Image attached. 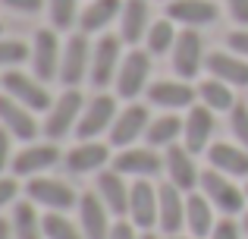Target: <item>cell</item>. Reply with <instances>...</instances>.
<instances>
[{
	"label": "cell",
	"mask_w": 248,
	"mask_h": 239,
	"mask_svg": "<svg viewBox=\"0 0 248 239\" xmlns=\"http://www.w3.org/2000/svg\"><path fill=\"white\" fill-rule=\"evenodd\" d=\"M126 41H123L120 35H107L104 32L101 38L94 41V48H91V73H88V82L94 88H107L116 82V73H120V63L123 57H126Z\"/></svg>",
	"instance_id": "5b68a950"
},
{
	"label": "cell",
	"mask_w": 248,
	"mask_h": 239,
	"mask_svg": "<svg viewBox=\"0 0 248 239\" xmlns=\"http://www.w3.org/2000/svg\"><path fill=\"white\" fill-rule=\"evenodd\" d=\"M107 239H141V230L135 227L129 217H116V221H113V230H110Z\"/></svg>",
	"instance_id": "60d3db41"
},
{
	"label": "cell",
	"mask_w": 248,
	"mask_h": 239,
	"mask_svg": "<svg viewBox=\"0 0 248 239\" xmlns=\"http://www.w3.org/2000/svg\"><path fill=\"white\" fill-rule=\"evenodd\" d=\"M22 192H25L29 202H35L38 208H44V211H73L76 205H79V192H76L66 179H57V176H50V173L31 176Z\"/></svg>",
	"instance_id": "8992f818"
},
{
	"label": "cell",
	"mask_w": 248,
	"mask_h": 239,
	"mask_svg": "<svg viewBox=\"0 0 248 239\" xmlns=\"http://www.w3.org/2000/svg\"><path fill=\"white\" fill-rule=\"evenodd\" d=\"M204 69L207 76H214V79L226 82L232 88H248V60L232 54V50H211L204 60Z\"/></svg>",
	"instance_id": "603a6c76"
},
{
	"label": "cell",
	"mask_w": 248,
	"mask_h": 239,
	"mask_svg": "<svg viewBox=\"0 0 248 239\" xmlns=\"http://www.w3.org/2000/svg\"><path fill=\"white\" fill-rule=\"evenodd\" d=\"M245 104H248V101H245Z\"/></svg>",
	"instance_id": "f907efd6"
},
{
	"label": "cell",
	"mask_w": 248,
	"mask_h": 239,
	"mask_svg": "<svg viewBox=\"0 0 248 239\" xmlns=\"http://www.w3.org/2000/svg\"><path fill=\"white\" fill-rule=\"evenodd\" d=\"M217 208H214L211 202H207V195L201 189L188 192L186 198V233L198 236V239H207L211 236V230L217 227Z\"/></svg>",
	"instance_id": "4316f807"
},
{
	"label": "cell",
	"mask_w": 248,
	"mask_h": 239,
	"mask_svg": "<svg viewBox=\"0 0 248 239\" xmlns=\"http://www.w3.org/2000/svg\"><path fill=\"white\" fill-rule=\"evenodd\" d=\"M91 48L94 44L88 41L85 32H76V35L66 38L63 44V60H60V82L66 88H79L91 73Z\"/></svg>",
	"instance_id": "8fae6325"
},
{
	"label": "cell",
	"mask_w": 248,
	"mask_h": 239,
	"mask_svg": "<svg viewBox=\"0 0 248 239\" xmlns=\"http://www.w3.org/2000/svg\"><path fill=\"white\" fill-rule=\"evenodd\" d=\"M44 239H85L79 221L66 214V211H47L44 214Z\"/></svg>",
	"instance_id": "d6a6232c"
},
{
	"label": "cell",
	"mask_w": 248,
	"mask_h": 239,
	"mask_svg": "<svg viewBox=\"0 0 248 239\" xmlns=\"http://www.w3.org/2000/svg\"><path fill=\"white\" fill-rule=\"evenodd\" d=\"M31 57V48L19 38H3L0 35V69H19V63H25Z\"/></svg>",
	"instance_id": "e575fe53"
},
{
	"label": "cell",
	"mask_w": 248,
	"mask_h": 239,
	"mask_svg": "<svg viewBox=\"0 0 248 239\" xmlns=\"http://www.w3.org/2000/svg\"><path fill=\"white\" fill-rule=\"evenodd\" d=\"M113 170H120L123 176L129 179H154L157 173H164V154L151 145H129V148H120L113 154Z\"/></svg>",
	"instance_id": "9c48e42d"
},
{
	"label": "cell",
	"mask_w": 248,
	"mask_h": 239,
	"mask_svg": "<svg viewBox=\"0 0 248 239\" xmlns=\"http://www.w3.org/2000/svg\"><path fill=\"white\" fill-rule=\"evenodd\" d=\"M230 132L242 148H248V104H236L230 111Z\"/></svg>",
	"instance_id": "d590c367"
},
{
	"label": "cell",
	"mask_w": 248,
	"mask_h": 239,
	"mask_svg": "<svg viewBox=\"0 0 248 239\" xmlns=\"http://www.w3.org/2000/svg\"><path fill=\"white\" fill-rule=\"evenodd\" d=\"M19 192H22L19 176H0V211L13 208V205L19 202Z\"/></svg>",
	"instance_id": "8d00e7d4"
},
{
	"label": "cell",
	"mask_w": 248,
	"mask_h": 239,
	"mask_svg": "<svg viewBox=\"0 0 248 239\" xmlns=\"http://www.w3.org/2000/svg\"><path fill=\"white\" fill-rule=\"evenodd\" d=\"M141 239H167L164 233H154V230H148V233H141Z\"/></svg>",
	"instance_id": "f6af8a7d"
},
{
	"label": "cell",
	"mask_w": 248,
	"mask_h": 239,
	"mask_svg": "<svg viewBox=\"0 0 248 239\" xmlns=\"http://www.w3.org/2000/svg\"><path fill=\"white\" fill-rule=\"evenodd\" d=\"M154 57L145 48H129L126 57L120 63V73H116V98L123 101H135L139 95L148 92L151 85V69H154Z\"/></svg>",
	"instance_id": "7a4b0ae2"
},
{
	"label": "cell",
	"mask_w": 248,
	"mask_h": 239,
	"mask_svg": "<svg viewBox=\"0 0 248 239\" xmlns=\"http://www.w3.org/2000/svg\"><path fill=\"white\" fill-rule=\"evenodd\" d=\"M226 50H232V54H239V57L248 60V25H245V29L236 25V29L226 35Z\"/></svg>",
	"instance_id": "f35d334b"
},
{
	"label": "cell",
	"mask_w": 248,
	"mask_h": 239,
	"mask_svg": "<svg viewBox=\"0 0 248 239\" xmlns=\"http://www.w3.org/2000/svg\"><path fill=\"white\" fill-rule=\"evenodd\" d=\"M0 126L16 142H35L41 132V123L35 120V113L25 104H19L16 98H10L6 92H0Z\"/></svg>",
	"instance_id": "ac0fdd59"
},
{
	"label": "cell",
	"mask_w": 248,
	"mask_h": 239,
	"mask_svg": "<svg viewBox=\"0 0 248 239\" xmlns=\"http://www.w3.org/2000/svg\"><path fill=\"white\" fill-rule=\"evenodd\" d=\"M145 142L157 151H167V148L179 145L182 142V120L179 113H160V117H151V126H148V135Z\"/></svg>",
	"instance_id": "f546056e"
},
{
	"label": "cell",
	"mask_w": 248,
	"mask_h": 239,
	"mask_svg": "<svg viewBox=\"0 0 248 239\" xmlns=\"http://www.w3.org/2000/svg\"><path fill=\"white\" fill-rule=\"evenodd\" d=\"M60 148L57 142H25L16 154H13V176L19 179H31V176H44L54 170V164H60Z\"/></svg>",
	"instance_id": "52a82bcc"
},
{
	"label": "cell",
	"mask_w": 248,
	"mask_h": 239,
	"mask_svg": "<svg viewBox=\"0 0 248 239\" xmlns=\"http://www.w3.org/2000/svg\"><path fill=\"white\" fill-rule=\"evenodd\" d=\"M94 192L101 195V202L110 208L113 217H126L129 214V192H132V183H126V176H123L120 170L107 167V170L97 173Z\"/></svg>",
	"instance_id": "7402d4cb"
},
{
	"label": "cell",
	"mask_w": 248,
	"mask_h": 239,
	"mask_svg": "<svg viewBox=\"0 0 248 239\" xmlns=\"http://www.w3.org/2000/svg\"><path fill=\"white\" fill-rule=\"evenodd\" d=\"M31 73L41 82L60 79V60H63V44L57 38V29H38L31 35Z\"/></svg>",
	"instance_id": "ba28073f"
},
{
	"label": "cell",
	"mask_w": 248,
	"mask_h": 239,
	"mask_svg": "<svg viewBox=\"0 0 248 239\" xmlns=\"http://www.w3.org/2000/svg\"><path fill=\"white\" fill-rule=\"evenodd\" d=\"M164 173H167V183H173L182 192H195L201 186V167L195 164V154L182 142L164 151Z\"/></svg>",
	"instance_id": "2e32d148"
},
{
	"label": "cell",
	"mask_w": 248,
	"mask_h": 239,
	"mask_svg": "<svg viewBox=\"0 0 248 239\" xmlns=\"http://www.w3.org/2000/svg\"><path fill=\"white\" fill-rule=\"evenodd\" d=\"M223 6H226V16L245 29L248 25V0H223Z\"/></svg>",
	"instance_id": "b9f144b4"
},
{
	"label": "cell",
	"mask_w": 248,
	"mask_h": 239,
	"mask_svg": "<svg viewBox=\"0 0 248 239\" xmlns=\"http://www.w3.org/2000/svg\"><path fill=\"white\" fill-rule=\"evenodd\" d=\"M201 192L207 195V202L217 208V214L223 217H236V214H245L248 208V192L245 186H239L232 176H226V173L214 170V167H207V170H201Z\"/></svg>",
	"instance_id": "6da1fadb"
},
{
	"label": "cell",
	"mask_w": 248,
	"mask_h": 239,
	"mask_svg": "<svg viewBox=\"0 0 248 239\" xmlns=\"http://www.w3.org/2000/svg\"><path fill=\"white\" fill-rule=\"evenodd\" d=\"M10 227L16 239H44V214H38V205L22 198L10 211Z\"/></svg>",
	"instance_id": "f1b7e54d"
},
{
	"label": "cell",
	"mask_w": 248,
	"mask_h": 239,
	"mask_svg": "<svg viewBox=\"0 0 248 239\" xmlns=\"http://www.w3.org/2000/svg\"><path fill=\"white\" fill-rule=\"evenodd\" d=\"M182 145L192 154H204L214 145V111L198 101L182 117Z\"/></svg>",
	"instance_id": "e0dca14e"
},
{
	"label": "cell",
	"mask_w": 248,
	"mask_h": 239,
	"mask_svg": "<svg viewBox=\"0 0 248 239\" xmlns=\"http://www.w3.org/2000/svg\"><path fill=\"white\" fill-rule=\"evenodd\" d=\"M198 101L204 107H211L214 113H230L232 107L239 104L236 88L226 85V82H220V79H214V76H207V79L198 85Z\"/></svg>",
	"instance_id": "4dcf8cb0"
},
{
	"label": "cell",
	"mask_w": 248,
	"mask_h": 239,
	"mask_svg": "<svg viewBox=\"0 0 248 239\" xmlns=\"http://www.w3.org/2000/svg\"><path fill=\"white\" fill-rule=\"evenodd\" d=\"M148 126H151V113H148V107L129 101V107H123V111L116 113V120H113V126H110L107 139H110V145L120 151V148L139 145V139H145V135H148Z\"/></svg>",
	"instance_id": "5bb4252c"
},
{
	"label": "cell",
	"mask_w": 248,
	"mask_h": 239,
	"mask_svg": "<svg viewBox=\"0 0 248 239\" xmlns=\"http://www.w3.org/2000/svg\"><path fill=\"white\" fill-rule=\"evenodd\" d=\"M129 221L148 233L157 230V217H160V186H154L151 179H132V192H129Z\"/></svg>",
	"instance_id": "7c38bea8"
},
{
	"label": "cell",
	"mask_w": 248,
	"mask_h": 239,
	"mask_svg": "<svg viewBox=\"0 0 248 239\" xmlns=\"http://www.w3.org/2000/svg\"><path fill=\"white\" fill-rule=\"evenodd\" d=\"M116 113H120V107H116V98H113V95L97 92L94 98L85 101V111H82V117H79L76 135H79V139H97V135L110 132Z\"/></svg>",
	"instance_id": "9a60e30c"
},
{
	"label": "cell",
	"mask_w": 248,
	"mask_h": 239,
	"mask_svg": "<svg viewBox=\"0 0 248 239\" xmlns=\"http://www.w3.org/2000/svg\"><path fill=\"white\" fill-rule=\"evenodd\" d=\"M186 198L188 192L176 189L173 183L160 186V217H157V233L173 236L186 230Z\"/></svg>",
	"instance_id": "d4e9b609"
},
{
	"label": "cell",
	"mask_w": 248,
	"mask_h": 239,
	"mask_svg": "<svg viewBox=\"0 0 248 239\" xmlns=\"http://www.w3.org/2000/svg\"><path fill=\"white\" fill-rule=\"evenodd\" d=\"M0 6H6L13 13H22V16H35V13H41L47 6V0H0Z\"/></svg>",
	"instance_id": "ab89813d"
},
{
	"label": "cell",
	"mask_w": 248,
	"mask_h": 239,
	"mask_svg": "<svg viewBox=\"0 0 248 239\" xmlns=\"http://www.w3.org/2000/svg\"><path fill=\"white\" fill-rule=\"evenodd\" d=\"M0 35H3V22H0Z\"/></svg>",
	"instance_id": "c3c4849f"
},
{
	"label": "cell",
	"mask_w": 248,
	"mask_h": 239,
	"mask_svg": "<svg viewBox=\"0 0 248 239\" xmlns=\"http://www.w3.org/2000/svg\"><path fill=\"white\" fill-rule=\"evenodd\" d=\"M63 160H66V167L73 173H101L107 170V164H113V154H110V145H104V142L97 139H82L79 145H73L66 154H63Z\"/></svg>",
	"instance_id": "d6986e66"
},
{
	"label": "cell",
	"mask_w": 248,
	"mask_h": 239,
	"mask_svg": "<svg viewBox=\"0 0 248 239\" xmlns=\"http://www.w3.org/2000/svg\"><path fill=\"white\" fill-rule=\"evenodd\" d=\"M207 167L232 179H248V148H242L239 142H214L207 148Z\"/></svg>",
	"instance_id": "cb8c5ba5"
},
{
	"label": "cell",
	"mask_w": 248,
	"mask_h": 239,
	"mask_svg": "<svg viewBox=\"0 0 248 239\" xmlns=\"http://www.w3.org/2000/svg\"><path fill=\"white\" fill-rule=\"evenodd\" d=\"M151 3L148 0H126L120 13V38L135 48V44H145V35L151 29Z\"/></svg>",
	"instance_id": "484cf974"
},
{
	"label": "cell",
	"mask_w": 248,
	"mask_h": 239,
	"mask_svg": "<svg viewBox=\"0 0 248 239\" xmlns=\"http://www.w3.org/2000/svg\"><path fill=\"white\" fill-rule=\"evenodd\" d=\"M0 88L10 98H16L19 104H25L31 113H47L50 104H54L47 92V82H41L35 73H25V69H6L0 76Z\"/></svg>",
	"instance_id": "3957f363"
},
{
	"label": "cell",
	"mask_w": 248,
	"mask_h": 239,
	"mask_svg": "<svg viewBox=\"0 0 248 239\" xmlns=\"http://www.w3.org/2000/svg\"><path fill=\"white\" fill-rule=\"evenodd\" d=\"M173 73L179 76V79L192 82L195 76L204 69V35H201L198 29H179V38H176L173 44Z\"/></svg>",
	"instance_id": "30bf717a"
},
{
	"label": "cell",
	"mask_w": 248,
	"mask_h": 239,
	"mask_svg": "<svg viewBox=\"0 0 248 239\" xmlns=\"http://www.w3.org/2000/svg\"><path fill=\"white\" fill-rule=\"evenodd\" d=\"M13 142H16V139L0 126V176H3V170L13 164V154H16V151H13Z\"/></svg>",
	"instance_id": "7bdbcfd3"
},
{
	"label": "cell",
	"mask_w": 248,
	"mask_h": 239,
	"mask_svg": "<svg viewBox=\"0 0 248 239\" xmlns=\"http://www.w3.org/2000/svg\"><path fill=\"white\" fill-rule=\"evenodd\" d=\"M242 230H245V236H248V208H245V214H242Z\"/></svg>",
	"instance_id": "7dc6e473"
},
{
	"label": "cell",
	"mask_w": 248,
	"mask_h": 239,
	"mask_svg": "<svg viewBox=\"0 0 248 239\" xmlns=\"http://www.w3.org/2000/svg\"><path fill=\"white\" fill-rule=\"evenodd\" d=\"M0 239H16L13 227H10V217H0Z\"/></svg>",
	"instance_id": "ee69618b"
},
{
	"label": "cell",
	"mask_w": 248,
	"mask_h": 239,
	"mask_svg": "<svg viewBox=\"0 0 248 239\" xmlns=\"http://www.w3.org/2000/svg\"><path fill=\"white\" fill-rule=\"evenodd\" d=\"M176 38H179V32H176V22H173V19H170V16L154 19L151 29H148V35H145V50L151 57L170 54V50H173V44H176Z\"/></svg>",
	"instance_id": "1f68e13d"
},
{
	"label": "cell",
	"mask_w": 248,
	"mask_h": 239,
	"mask_svg": "<svg viewBox=\"0 0 248 239\" xmlns=\"http://www.w3.org/2000/svg\"><path fill=\"white\" fill-rule=\"evenodd\" d=\"M47 19H50V29L57 32H66L79 22V0H47Z\"/></svg>",
	"instance_id": "836d02e7"
},
{
	"label": "cell",
	"mask_w": 248,
	"mask_h": 239,
	"mask_svg": "<svg viewBox=\"0 0 248 239\" xmlns=\"http://www.w3.org/2000/svg\"><path fill=\"white\" fill-rule=\"evenodd\" d=\"M167 239H198V236H192V233H173V236H167Z\"/></svg>",
	"instance_id": "bcb514c9"
},
{
	"label": "cell",
	"mask_w": 248,
	"mask_h": 239,
	"mask_svg": "<svg viewBox=\"0 0 248 239\" xmlns=\"http://www.w3.org/2000/svg\"><path fill=\"white\" fill-rule=\"evenodd\" d=\"M82 111H85V95L79 88H66V92L50 104V111L44 113V123H41L44 139L57 142V139H66L69 132H76Z\"/></svg>",
	"instance_id": "277c9868"
},
{
	"label": "cell",
	"mask_w": 248,
	"mask_h": 239,
	"mask_svg": "<svg viewBox=\"0 0 248 239\" xmlns=\"http://www.w3.org/2000/svg\"><path fill=\"white\" fill-rule=\"evenodd\" d=\"M242 233L245 230H242V223H236V217H220L207 239H242Z\"/></svg>",
	"instance_id": "74e56055"
},
{
	"label": "cell",
	"mask_w": 248,
	"mask_h": 239,
	"mask_svg": "<svg viewBox=\"0 0 248 239\" xmlns=\"http://www.w3.org/2000/svg\"><path fill=\"white\" fill-rule=\"evenodd\" d=\"M245 192H248V179H245Z\"/></svg>",
	"instance_id": "681fc988"
},
{
	"label": "cell",
	"mask_w": 248,
	"mask_h": 239,
	"mask_svg": "<svg viewBox=\"0 0 248 239\" xmlns=\"http://www.w3.org/2000/svg\"><path fill=\"white\" fill-rule=\"evenodd\" d=\"M123 3L126 0H91L79 13V32H85V35H104L107 25L120 22Z\"/></svg>",
	"instance_id": "83f0119b"
},
{
	"label": "cell",
	"mask_w": 248,
	"mask_h": 239,
	"mask_svg": "<svg viewBox=\"0 0 248 239\" xmlns=\"http://www.w3.org/2000/svg\"><path fill=\"white\" fill-rule=\"evenodd\" d=\"M76 211H79V227H82L85 239H107L110 236V230H113V214H110V208L101 202L97 192L79 195Z\"/></svg>",
	"instance_id": "ffe728a7"
},
{
	"label": "cell",
	"mask_w": 248,
	"mask_h": 239,
	"mask_svg": "<svg viewBox=\"0 0 248 239\" xmlns=\"http://www.w3.org/2000/svg\"><path fill=\"white\" fill-rule=\"evenodd\" d=\"M148 104L160 107V111H188V107L198 104V85L186 79H157L148 85Z\"/></svg>",
	"instance_id": "4fadbf2b"
},
{
	"label": "cell",
	"mask_w": 248,
	"mask_h": 239,
	"mask_svg": "<svg viewBox=\"0 0 248 239\" xmlns=\"http://www.w3.org/2000/svg\"><path fill=\"white\" fill-rule=\"evenodd\" d=\"M167 16L182 29H204L220 19V6L214 0H167Z\"/></svg>",
	"instance_id": "44dd1931"
}]
</instances>
